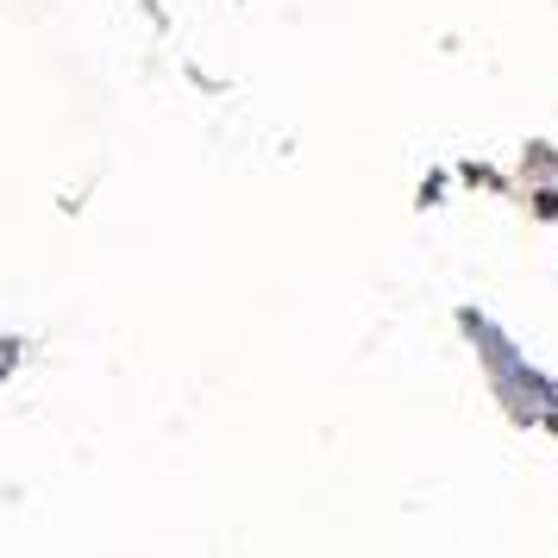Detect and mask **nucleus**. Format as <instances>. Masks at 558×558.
Instances as JSON below:
<instances>
[]
</instances>
